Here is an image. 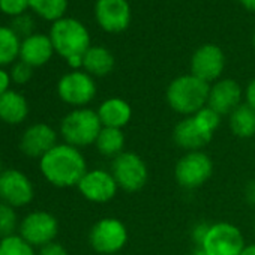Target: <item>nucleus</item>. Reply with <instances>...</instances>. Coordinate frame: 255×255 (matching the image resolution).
Returning a JSON list of instances; mask_svg holds the SVG:
<instances>
[{
    "label": "nucleus",
    "instance_id": "38",
    "mask_svg": "<svg viewBox=\"0 0 255 255\" xmlns=\"http://www.w3.org/2000/svg\"><path fill=\"white\" fill-rule=\"evenodd\" d=\"M240 255H255V242L251 245H246V248L243 249V252Z\"/></svg>",
    "mask_w": 255,
    "mask_h": 255
},
{
    "label": "nucleus",
    "instance_id": "35",
    "mask_svg": "<svg viewBox=\"0 0 255 255\" xmlns=\"http://www.w3.org/2000/svg\"><path fill=\"white\" fill-rule=\"evenodd\" d=\"M245 198H246V203L255 209V179L249 180L245 186Z\"/></svg>",
    "mask_w": 255,
    "mask_h": 255
},
{
    "label": "nucleus",
    "instance_id": "41",
    "mask_svg": "<svg viewBox=\"0 0 255 255\" xmlns=\"http://www.w3.org/2000/svg\"><path fill=\"white\" fill-rule=\"evenodd\" d=\"M3 170H2V162H0V173H2Z\"/></svg>",
    "mask_w": 255,
    "mask_h": 255
},
{
    "label": "nucleus",
    "instance_id": "19",
    "mask_svg": "<svg viewBox=\"0 0 255 255\" xmlns=\"http://www.w3.org/2000/svg\"><path fill=\"white\" fill-rule=\"evenodd\" d=\"M96 113L104 128H116V129H123L132 119V107L129 102L117 96L102 101Z\"/></svg>",
    "mask_w": 255,
    "mask_h": 255
},
{
    "label": "nucleus",
    "instance_id": "43",
    "mask_svg": "<svg viewBox=\"0 0 255 255\" xmlns=\"http://www.w3.org/2000/svg\"><path fill=\"white\" fill-rule=\"evenodd\" d=\"M119 255H120V254H119Z\"/></svg>",
    "mask_w": 255,
    "mask_h": 255
},
{
    "label": "nucleus",
    "instance_id": "36",
    "mask_svg": "<svg viewBox=\"0 0 255 255\" xmlns=\"http://www.w3.org/2000/svg\"><path fill=\"white\" fill-rule=\"evenodd\" d=\"M245 99H246V104L255 110V78L248 84L245 90Z\"/></svg>",
    "mask_w": 255,
    "mask_h": 255
},
{
    "label": "nucleus",
    "instance_id": "27",
    "mask_svg": "<svg viewBox=\"0 0 255 255\" xmlns=\"http://www.w3.org/2000/svg\"><path fill=\"white\" fill-rule=\"evenodd\" d=\"M192 117H194L195 123L201 128V129L206 134H209L210 137H213V134L216 132V129H218L219 125H221V117L222 116H219L210 107H204L198 113H195Z\"/></svg>",
    "mask_w": 255,
    "mask_h": 255
},
{
    "label": "nucleus",
    "instance_id": "37",
    "mask_svg": "<svg viewBox=\"0 0 255 255\" xmlns=\"http://www.w3.org/2000/svg\"><path fill=\"white\" fill-rule=\"evenodd\" d=\"M239 2H240L248 11L255 12V0H239Z\"/></svg>",
    "mask_w": 255,
    "mask_h": 255
},
{
    "label": "nucleus",
    "instance_id": "16",
    "mask_svg": "<svg viewBox=\"0 0 255 255\" xmlns=\"http://www.w3.org/2000/svg\"><path fill=\"white\" fill-rule=\"evenodd\" d=\"M242 98L243 90L240 84L233 78H222L210 86L207 107L219 116H230L240 104H243Z\"/></svg>",
    "mask_w": 255,
    "mask_h": 255
},
{
    "label": "nucleus",
    "instance_id": "34",
    "mask_svg": "<svg viewBox=\"0 0 255 255\" xmlns=\"http://www.w3.org/2000/svg\"><path fill=\"white\" fill-rule=\"evenodd\" d=\"M11 83H12V78H11V74L5 69V68H0V96L3 93H6L8 90H11Z\"/></svg>",
    "mask_w": 255,
    "mask_h": 255
},
{
    "label": "nucleus",
    "instance_id": "4",
    "mask_svg": "<svg viewBox=\"0 0 255 255\" xmlns=\"http://www.w3.org/2000/svg\"><path fill=\"white\" fill-rule=\"evenodd\" d=\"M102 129V123L96 110L74 108L60 122V135L66 144L77 149L95 146L96 138Z\"/></svg>",
    "mask_w": 255,
    "mask_h": 255
},
{
    "label": "nucleus",
    "instance_id": "1",
    "mask_svg": "<svg viewBox=\"0 0 255 255\" xmlns=\"http://www.w3.org/2000/svg\"><path fill=\"white\" fill-rule=\"evenodd\" d=\"M44 179L56 188H72L87 173V162L80 149L66 143H57L39 159Z\"/></svg>",
    "mask_w": 255,
    "mask_h": 255
},
{
    "label": "nucleus",
    "instance_id": "29",
    "mask_svg": "<svg viewBox=\"0 0 255 255\" xmlns=\"http://www.w3.org/2000/svg\"><path fill=\"white\" fill-rule=\"evenodd\" d=\"M29 9V0H0V12L8 17H20Z\"/></svg>",
    "mask_w": 255,
    "mask_h": 255
},
{
    "label": "nucleus",
    "instance_id": "24",
    "mask_svg": "<svg viewBox=\"0 0 255 255\" xmlns=\"http://www.w3.org/2000/svg\"><path fill=\"white\" fill-rule=\"evenodd\" d=\"M21 39L11 26H0V68L14 65L20 59Z\"/></svg>",
    "mask_w": 255,
    "mask_h": 255
},
{
    "label": "nucleus",
    "instance_id": "7",
    "mask_svg": "<svg viewBox=\"0 0 255 255\" xmlns=\"http://www.w3.org/2000/svg\"><path fill=\"white\" fill-rule=\"evenodd\" d=\"M200 248L207 255H240L246 242L242 230L234 224L216 222L210 225Z\"/></svg>",
    "mask_w": 255,
    "mask_h": 255
},
{
    "label": "nucleus",
    "instance_id": "33",
    "mask_svg": "<svg viewBox=\"0 0 255 255\" xmlns=\"http://www.w3.org/2000/svg\"><path fill=\"white\" fill-rule=\"evenodd\" d=\"M38 255H69V254L63 245H60L57 242H51V243L39 248Z\"/></svg>",
    "mask_w": 255,
    "mask_h": 255
},
{
    "label": "nucleus",
    "instance_id": "14",
    "mask_svg": "<svg viewBox=\"0 0 255 255\" xmlns=\"http://www.w3.org/2000/svg\"><path fill=\"white\" fill-rule=\"evenodd\" d=\"M95 18L108 33H120L131 23V8L126 0H96Z\"/></svg>",
    "mask_w": 255,
    "mask_h": 255
},
{
    "label": "nucleus",
    "instance_id": "31",
    "mask_svg": "<svg viewBox=\"0 0 255 255\" xmlns=\"http://www.w3.org/2000/svg\"><path fill=\"white\" fill-rule=\"evenodd\" d=\"M11 29L23 39L33 35V30H35V21H33V17L27 15V14H23L20 17H15L12 18V26Z\"/></svg>",
    "mask_w": 255,
    "mask_h": 255
},
{
    "label": "nucleus",
    "instance_id": "23",
    "mask_svg": "<svg viewBox=\"0 0 255 255\" xmlns=\"http://www.w3.org/2000/svg\"><path fill=\"white\" fill-rule=\"evenodd\" d=\"M95 147L99 155L104 158L114 159L120 153L125 152V134L123 129H116V128H104L96 138Z\"/></svg>",
    "mask_w": 255,
    "mask_h": 255
},
{
    "label": "nucleus",
    "instance_id": "15",
    "mask_svg": "<svg viewBox=\"0 0 255 255\" xmlns=\"http://www.w3.org/2000/svg\"><path fill=\"white\" fill-rule=\"evenodd\" d=\"M57 144V132L47 123H33L23 132L20 149L29 158L41 159Z\"/></svg>",
    "mask_w": 255,
    "mask_h": 255
},
{
    "label": "nucleus",
    "instance_id": "10",
    "mask_svg": "<svg viewBox=\"0 0 255 255\" xmlns=\"http://www.w3.org/2000/svg\"><path fill=\"white\" fill-rule=\"evenodd\" d=\"M59 234L57 218L44 210H35L27 213L20 222V236L33 248H42L51 242Z\"/></svg>",
    "mask_w": 255,
    "mask_h": 255
},
{
    "label": "nucleus",
    "instance_id": "18",
    "mask_svg": "<svg viewBox=\"0 0 255 255\" xmlns=\"http://www.w3.org/2000/svg\"><path fill=\"white\" fill-rule=\"evenodd\" d=\"M54 53L56 51L48 35L33 33L21 39L20 60H23L32 68H39V66L47 65L51 60Z\"/></svg>",
    "mask_w": 255,
    "mask_h": 255
},
{
    "label": "nucleus",
    "instance_id": "13",
    "mask_svg": "<svg viewBox=\"0 0 255 255\" xmlns=\"http://www.w3.org/2000/svg\"><path fill=\"white\" fill-rule=\"evenodd\" d=\"M225 68V56L218 45L206 44L195 50L191 57V74L206 83H215L221 78Z\"/></svg>",
    "mask_w": 255,
    "mask_h": 255
},
{
    "label": "nucleus",
    "instance_id": "26",
    "mask_svg": "<svg viewBox=\"0 0 255 255\" xmlns=\"http://www.w3.org/2000/svg\"><path fill=\"white\" fill-rule=\"evenodd\" d=\"M0 255H38L20 234H12L0 240Z\"/></svg>",
    "mask_w": 255,
    "mask_h": 255
},
{
    "label": "nucleus",
    "instance_id": "17",
    "mask_svg": "<svg viewBox=\"0 0 255 255\" xmlns=\"http://www.w3.org/2000/svg\"><path fill=\"white\" fill-rule=\"evenodd\" d=\"M213 137L206 134L201 128L195 123L194 117H183L173 129V140L177 147L186 152L203 150Z\"/></svg>",
    "mask_w": 255,
    "mask_h": 255
},
{
    "label": "nucleus",
    "instance_id": "22",
    "mask_svg": "<svg viewBox=\"0 0 255 255\" xmlns=\"http://www.w3.org/2000/svg\"><path fill=\"white\" fill-rule=\"evenodd\" d=\"M228 117V126L233 135L242 140H248L255 135V110L246 102L240 104Z\"/></svg>",
    "mask_w": 255,
    "mask_h": 255
},
{
    "label": "nucleus",
    "instance_id": "3",
    "mask_svg": "<svg viewBox=\"0 0 255 255\" xmlns=\"http://www.w3.org/2000/svg\"><path fill=\"white\" fill-rule=\"evenodd\" d=\"M210 84L197 78L192 74L174 78L165 92V99L170 108L183 116L191 117L201 108L207 107Z\"/></svg>",
    "mask_w": 255,
    "mask_h": 255
},
{
    "label": "nucleus",
    "instance_id": "25",
    "mask_svg": "<svg viewBox=\"0 0 255 255\" xmlns=\"http://www.w3.org/2000/svg\"><path fill=\"white\" fill-rule=\"evenodd\" d=\"M68 8V0H29V9L47 21L63 18Z\"/></svg>",
    "mask_w": 255,
    "mask_h": 255
},
{
    "label": "nucleus",
    "instance_id": "40",
    "mask_svg": "<svg viewBox=\"0 0 255 255\" xmlns=\"http://www.w3.org/2000/svg\"><path fill=\"white\" fill-rule=\"evenodd\" d=\"M252 44H254V47H255V32H254V36H252Z\"/></svg>",
    "mask_w": 255,
    "mask_h": 255
},
{
    "label": "nucleus",
    "instance_id": "28",
    "mask_svg": "<svg viewBox=\"0 0 255 255\" xmlns=\"http://www.w3.org/2000/svg\"><path fill=\"white\" fill-rule=\"evenodd\" d=\"M18 227V219L15 209L3 201H0V237H8L15 234Z\"/></svg>",
    "mask_w": 255,
    "mask_h": 255
},
{
    "label": "nucleus",
    "instance_id": "8",
    "mask_svg": "<svg viewBox=\"0 0 255 255\" xmlns=\"http://www.w3.org/2000/svg\"><path fill=\"white\" fill-rule=\"evenodd\" d=\"M213 174V162L203 152H186L174 167V179L185 189H197L203 186Z\"/></svg>",
    "mask_w": 255,
    "mask_h": 255
},
{
    "label": "nucleus",
    "instance_id": "5",
    "mask_svg": "<svg viewBox=\"0 0 255 255\" xmlns=\"http://www.w3.org/2000/svg\"><path fill=\"white\" fill-rule=\"evenodd\" d=\"M110 171L117 182L119 189L125 192L141 191L149 179L146 161L134 152H123L111 159Z\"/></svg>",
    "mask_w": 255,
    "mask_h": 255
},
{
    "label": "nucleus",
    "instance_id": "11",
    "mask_svg": "<svg viewBox=\"0 0 255 255\" xmlns=\"http://www.w3.org/2000/svg\"><path fill=\"white\" fill-rule=\"evenodd\" d=\"M35 189L32 180L17 168H6L0 173V201L9 206L24 207L32 203Z\"/></svg>",
    "mask_w": 255,
    "mask_h": 255
},
{
    "label": "nucleus",
    "instance_id": "2",
    "mask_svg": "<svg viewBox=\"0 0 255 255\" xmlns=\"http://www.w3.org/2000/svg\"><path fill=\"white\" fill-rule=\"evenodd\" d=\"M50 39L54 51L66 60L72 71L83 68V57L90 45V35L86 26L71 17H63L53 23Z\"/></svg>",
    "mask_w": 255,
    "mask_h": 255
},
{
    "label": "nucleus",
    "instance_id": "32",
    "mask_svg": "<svg viewBox=\"0 0 255 255\" xmlns=\"http://www.w3.org/2000/svg\"><path fill=\"white\" fill-rule=\"evenodd\" d=\"M210 225L212 224H207V222H198V224H195L192 227V230H191V239L195 243V246H201L203 240L207 236V231H209Z\"/></svg>",
    "mask_w": 255,
    "mask_h": 255
},
{
    "label": "nucleus",
    "instance_id": "20",
    "mask_svg": "<svg viewBox=\"0 0 255 255\" xmlns=\"http://www.w3.org/2000/svg\"><path fill=\"white\" fill-rule=\"evenodd\" d=\"M29 116V102L17 90H8L0 96V120L8 125H20Z\"/></svg>",
    "mask_w": 255,
    "mask_h": 255
},
{
    "label": "nucleus",
    "instance_id": "6",
    "mask_svg": "<svg viewBox=\"0 0 255 255\" xmlns=\"http://www.w3.org/2000/svg\"><path fill=\"white\" fill-rule=\"evenodd\" d=\"M89 243L99 255H119L128 243V228L117 218H102L90 228Z\"/></svg>",
    "mask_w": 255,
    "mask_h": 255
},
{
    "label": "nucleus",
    "instance_id": "21",
    "mask_svg": "<svg viewBox=\"0 0 255 255\" xmlns=\"http://www.w3.org/2000/svg\"><path fill=\"white\" fill-rule=\"evenodd\" d=\"M114 68V56L105 47H90L83 57V69L92 77H105Z\"/></svg>",
    "mask_w": 255,
    "mask_h": 255
},
{
    "label": "nucleus",
    "instance_id": "12",
    "mask_svg": "<svg viewBox=\"0 0 255 255\" xmlns=\"http://www.w3.org/2000/svg\"><path fill=\"white\" fill-rule=\"evenodd\" d=\"M77 188L87 201L98 204L111 201L119 191L117 182L114 180L111 171L104 168L87 170Z\"/></svg>",
    "mask_w": 255,
    "mask_h": 255
},
{
    "label": "nucleus",
    "instance_id": "9",
    "mask_svg": "<svg viewBox=\"0 0 255 255\" xmlns=\"http://www.w3.org/2000/svg\"><path fill=\"white\" fill-rule=\"evenodd\" d=\"M96 92L98 87L93 77L80 69L65 74L57 83L59 98L74 108H84L89 105L95 99Z\"/></svg>",
    "mask_w": 255,
    "mask_h": 255
},
{
    "label": "nucleus",
    "instance_id": "39",
    "mask_svg": "<svg viewBox=\"0 0 255 255\" xmlns=\"http://www.w3.org/2000/svg\"><path fill=\"white\" fill-rule=\"evenodd\" d=\"M191 255H207V254H206V252H204V251H203L200 246H195V249L191 252Z\"/></svg>",
    "mask_w": 255,
    "mask_h": 255
},
{
    "label": "nucleus",
    "instance_id": "30",
    "mask_svg": "<svg viewBox=\"0 0 255 255\" xmlns=\"http://www.w3.org/2000/svg\"><path fill=\"white\" fill-rule=\"evenodd\" d=\"M9 74H11L12 83L18 84V86H23V84H26V83H29L32 80V77H33V68L29 66L27 63H24L23 60H17L12 65Z\"/></svg>",
    "mask_w": 255,
    "mask_h": 255
},
{
    "label": "nucleus",
    "instance_id": "42",
    "mask_svg": "<svg viewBox=\"0 0 255 255\" xmlns=\"http://www.w3.org/2000/svg\"><path fill=\"white\" fill-rule=\"evenodd\" d=\"M254 233H255V218H254Z\"/></svg>",
    "mask_w": 255,
    "mask_h": 255
}]
</instances>
